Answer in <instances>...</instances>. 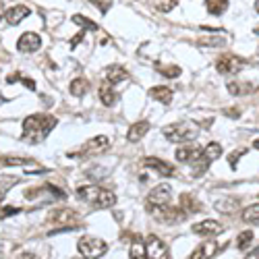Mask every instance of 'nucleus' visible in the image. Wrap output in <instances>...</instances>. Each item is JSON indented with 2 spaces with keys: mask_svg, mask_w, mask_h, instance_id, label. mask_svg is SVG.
I'll list each match as a JSON object with an SVG mask.
<instances>
[{
  "mask_svg": "<svg viewBox=\"0 0 259 259\" xmlns=\"http://www.w3.org/2000/svg\"><path fill=\"white\" fill-rule=\"evenodd\" d=\"M17 259H35V257H33V253H23V255H19Z\"/></svg>",
  "mask_w": 259,
  "mask_h": 259,
  "instance_id": "37998d69",
  "label": "nucleus"
},
{
  "mask_svg": "<svg viewBox=\"0 0 259 259\" xmlns=\"http://www.w3.org/2000/svg\"><path fill=\"white\" fill-rule=\"evenodd\" d=\"M251 241H253V232H251V230H243V232L239 234V239H236V247H239L241 251H245V249L251 245Z\"/></svg>",
  "mask_w": 259,
  "mask_h": 259,
  "instance_id": "c756f323",
  "label": "nucleus"
},
{
  "mask_svg": "<svg viewBox=\"0 0 259 259\" xmlns=\"http://www.w3.org/2000/svg\"><path fill=\"white\" fill-rule=\"evenodd\" d=\"M247 67V60L236 56V54H222L215 60V71L220 75H236Z\"/></svg>",
  "mask_w": 259,
  "mask_h": 259,
  "instance_id": "423d86ee",
  "label": "nucleus"
},
{
  "mask_svg": "<svg viewBox=\"0 0 259 259\" xmlns=\"http://www.w3.org/2000/svg\"><path fill=\"white\" fill-rule=\"evenodd\" d=\"M245 259H259V247H255V249H253Z\"/></svg>",
  "mask_w": 259,
  "mask_h": 259,
  "instance_id": "a19ab883",
  "label": "nucleus"
},
{
  "mask_svg": "<svg viewBox=\"0 0 259 259\" xmlns=\"http://www.w3.org/2000/svg\"><path fill=\"white\" fill-rule=\"evenodd\" d=\"M226 44V39L224 37H215V35H211V37H199L197 39V46H203V48H222Z\"/></svg>",
  "mask_w": 259,
  "mask_h": 259,
  "instance_id": "a878e982",
  "label": "nucleus"
},
{
  "mask_svg": "<svg viewBox=\"0 0 259 259\" xmlns=\"http://www.w3.org/2000/svg\"><path fill=\"white\" fill-rule=\"evenodd\" d=\"M170 197H172V187L168 183H162L158 187H154L147 195V205L154 207H162V205H170Z\"/></svg>",
  "mask_w": 259,
  "mask_h": 259,
  "instance_id": "1a4fd4ad",
  "label": "nucleus"
},
{
  "mask_svg": "<svg viewBox=\"0 0 259 259\" xmlns=\"http://www.w3.org/2000/svg\"><path fill=\"white\" fill-rule=\"evenodd\" d=\"M56 126V118L50 114H31L23 120V141L41 143Z\"/></svg>",
  "mask_w": 259,
  "mask_h": 259,
  "instance_id": "f257e3e1",
  "label": "nucleus"
},
{
  "mask_svg": "<svg viewBox=\"0 0 259 259\" xmlns=\"http://www.w3.org/2000/svg\"><path fill=\"white\" fill-rule=\"evenodd\" d=\"M205 9H207L209 15L220 17V15H224L226 9H228V0H205Z\"/></svg>",
  "mask_w": 259,
  "mask_h": 259,
  "instance_id": "b1692460",
  "label": "nucleus"
},
{
  "mask_svg": "<svg viewBox=\"0 0 259 259\" xmlns=\"http://www.w3.org/2000/svg\"><path fill=\"white\" fill-rule=\"evenodd\" d=\"M156 69L164 75V77H170V79H175L181 75V67H177V64H172V67H162V64H156Z\"/></svg>",
  "mask_w": 259,
  "mask_h": 259,
  "instance_id": "7c9ffc66",
  "label": "nucleus"
},
{
  "mask_svg": "<svg viewBox=\"0 0 259 259\" xmlns=\"http://www.w3.org/2000/svg\"><path fill=\"white\" fill-rule=\"evenodd\" d=\"M147 211L154 215V218L162 224H177L183 222L187 218V213L183 209L177 207H170V205H162V207H154V205H147Z\"/></svg>",
  "mask_w": 259,
  "mask_h": 259,
  "instance_id": "0eeeda50",
  "label": "nucleus"
},
{
  "mask_svg": "<svg viewBox=\"0 0 259 259\" xmlns=\"http://www.w3.org/2000/svg\"><path fill=\"white\" fill-rule=\"evenodd\" d=\"M0 17H5V15H3V5H0Z\"/></svg>",
  "mask_w": 259,
  "mask_h": 259,
  "instance_id": "09e8293b",
  "label": "nucleus"
},
{
  "mask_svg": "<svg viewBox=\"0 0 259 259\" xmlns=\"http://www.w3.org/2000/svg\"><path fill=\"white\" fill-rule=\"evenodd\" d=\"M77 249H79L83 259H100L102 255H106L108 245H106V241L98 239V236H88V234H85V236H81V239H79Z\"/></svg>",
  "mask_w": 259,
  "mask_h": 259,
  "instance_id": "20e7f679",
  "label": "nucleus"
},
{
  "mask_svg": "<svg viewBox=\"0 0 259 259\" xmlns=\"http://www.w3.org/2000/svg\"><path fill=\"white\" fill-rule=\"evenodd\" d=\"M215 207H218L220 211H232V209H236V207H239V201H236V199H232V197H228L226 201H220V203L215 205Z\"/></svg>",
  "mask_w": 259,
  "mask_h": 259,
  "instance_id": "72a5a7b5",
  "label": "nucleus"
},
{
  "mask_svg": "<svg viewBox=\"0 0 259 259\" xmlns=\"http://www.w3.org/2000/svg\"><path fill=\"white\" fill-rule=\"evenodd\" d=\"M19 211H21V207H3L0 209V218H9V215H15Z\"/></svg>",
  "mask_w": 259,
  "mask_h": 259,
  "instance_id": "e433bc0d",
  "label": "nucleus"
},
{
  "mask_svg": "<svg viewBox=\"0 0 259 259\" xmlns=\"http://www.w3.org/2000/svg\"><path fill=\"white\" fill-rule=\"evenodd\" d=\"M128 255H131V259H145V245L141 241H137L131 251H128Z\"/></svg>",
  "mask_w": 259,
  "mask_h": 259,
  "instance_id": "473e14b6",
  "label": "nucleus"
},
{
  "mask_svg": "<svg viewBox=\"0 0 259 259\" xmlns=\"http://www.w3.org/2000/svg\"><path fill=\"white\" fill-rule=\"evenodd\" d=\"M21 83H23L27 90H35V81H33V79H29V77H21Z\"/></svg>",
  "mask_w": 259,
  "mask_h": 259,
  "instance_id": "58836bf2",
  "label": "nucleus"
},
{
  "mask_svg": "<svg viewBox=\"0 0 259 259\" xmlns=\"http://www.w3.org/2000/svg\"><path fill=\"white\" fill-rule=\"evenodd\" d=\"M88 90H90V83L85 81L83 77L73 79L71 85H69V92H71V96H75V98H83L85 94H88Z\"/></svg>",
  "mask_w": 259,
  "mask_h": 259,
  "instance_id": "4be33fe9",
  "label": "nucleus"
},
{
  "mask_svg": "<svg viewBox=\"0 0 259 259\" xmlns=\"http://www.w3.org/2000/svg\"><path fill=\"white\" fill-rule=\"evenodd\" d=\"M257 56H259V48H257Z\"/></svg>",
  "mask_w": 259,
  "mask_h": 259,
  "instance_id": "8fccbe9b",
  "label": "nucleus"
},
{
  "mask_svg": "<svg viewBox=\"0 0 259 259\" xmlns=\"http://www.w3.org/2000/svg\"><path fill=\"white\" fill-rule=\"evenodd\" d=\"M50 222H54V224H67V226L75 228L77 213L73 209H58V211H54V215H50Z\"/></svg>",
  "mask_w": 259,
  "mask_h": 259,
  "instance_id": "a211bd4d",
  "label": "nucleus"
},
{
  "mask_svg": "<svg viewBox=\"0 0 259 259\" xmlns=\"http://www.w3.org/2000/svg\"><path fill=\"white\" fill-rule=\"evenodd\" d=\"M73 23H77V25H81V27H88V29H92V31H98V29H100L98 23H94L92 19L81 17V15H73Z\"/></svg>",
  "mask_w": 259,
  "mask_h": 259,
  "instance_id": "c85d7f7f",
  "label": "nucleus"
},
{
  "mask_svg": "<svg viewBox=\"0 0 259 259\" xmlns=\"http://www.w3.org/2000/svg\"><path fill=\"white\" fill-rule=\"evenodd\" d=\"M83 37H85V33H83V31H79V33H77V35H75V37H73V39L69 41V46H71V50H75V48H77V44H79V41H81Z\"/></svg>",
  "mask_w": 259,
  "mask_h": 259,
  "instance_id": "4c0bfd02",
  "label": "nucleus"
},
{
  "mask_svg": "<svg viewBox=\"0 0 259 259\" xmlns=\"http://www.w3.org/2000/svg\"><path fill=\"white\" fill-rule=\"evenodd\" d=\"M228 92L232 96H243V94H249V92H255V85H249V83H239V81H228Z\"/></svg>",
  "mask_w": 259,
  "mask_h": 259,
  "instance_id": "393cba45",
  "label": "nucleus"
},
{
  "mask_svg": "<svg viewBox=\"0 0 259 259\" xmlns=\"http://www.w3.org/2000/svg\"><path fill=\"white\" fill-rule=\"evenodd\" d=\"M149 131V122L147 120H139L135 124H131V128L126 131V141H131V143H137L141 141Z\"/></svg>",
  "mask_w": 259,
  "mask_h": 259,
  "instance_id": "f3484780",
  "label": "nucleus"
},
{
  "mask_svg": "<svg viewBox=\"0 0 259 259\" xmlns=\"http://www.w3.org/2000/svg\"><path fill=\"white\" fill-rule=\"evenodd\" d=\"M31 15V11L23 5H17V7H11L7 13H5V19H7V23L9 25H19L23 19H27Z\"/></svg>",
  "mask_w": 259,
  "mask_h": 259,
  "instance_id": "dca6fc26",
  "label": "nucleus"
},
{
  "mask_svg": "<svg viewBox=\"0 0 259 259\" xmlns=\"http://www.w3.org/2000/svg\"><path fill=\"white\" fill-rule=\"evenodd\" d=\"M7 102H9V98H5L3 94H0V104H7Z\"/></svg>",
  "mask_w": 259,
  "mask_h": 259,
  "instance_id": "c03bdc74",
  "label": "nucleus"
},
{
  "mask_svg": "<svg viewBox=\"0 0 259 259\" xmlns=\"http://www.w3.org/2000/svg\"><path fill=\"white\" fill-rule=\"evenodd\" d=\"M149 5H152L154 9H158L160 13H170L179 5V0H149Z\"/></svg>",
  "mask_w": 259,
  "mask_h": 259,
  "instance_id": "cd10ccee",
  "label": "nucleus"
},
{
  "mask_svg": "<svg viewBox=\"0 0 259 259\" xmlns=\"http://www.w3.org/2000/svg\"><path fill=\"white\" fill-rule=\"evenodd\" d=\"M245 154H247V147H241V149H236L234 154H230V156H228V164H230V168H232V170L236 168V162H239V158H241V156H245Z\"/></svg>",
  "mask_w": 259,
  "mask_h": 259,
  "instance_id": "f704fd0d",
  "label": "nucleus"
},
{
  "mask_svg": "<svg viewBox=\"0 0 259 259\" xmlns=\"http://www.w3.org/2000/svg\"><path fill=\"white\" fill-rule=\"evenodd\" d=\"M141 164H143L145 168H149V170H156L158 175L164 177V179H170V177H175V175H177L175 166L168 164V162H164V160H160V158H143Z\"/></svg>",
  "mask_w": 259,
  "mask_h": 259,
  "instance_id": "9b49d317",
  "label": "nucleus"
},
{
  "mask_svg": "<svg viewBox=\"0 0 259 259\" xmlns=\"http://www.w3.org/2000/svg\"><path fill=\"white\" fill-rule=\"evenodd\" d=\"M224 114L226 116H232V118H239L241 116V110H239V108H228V110H224Z\"/></svg>",
  "mask_w": 259,
  "mask_h": 259,
  "instance_id": "ea45409f",
  "label": "nucleus"
},
{
  "mask_svg": "<svg viewBox=\"0 0 259 259\" xmlns=\"http://www.w3.org/2000/svg\"><path fill=\"white\" fill-rule=\"evenodd\" d=\"M92 3H94V5H98V7H100V0H92ZM108 7H110V3H106V5H104V7H102V13H106V11H108Z\"/></svg>",
  "mask_w": 259,
  "mask_h": 259,
  "instance_id": "79ce46f5",
  "label": "nucleus"
},
{
  "mask_svg": "<svg viewBox=\"0 0 259 259\" xmlns=\"http://www.w3.org/2000/svg\"><path fill=\"white\" fill-rule=\"evenodd\" d=\"M162 133L172 143H187V141H195L199 137V124L193 120H181V122L166 124L162 128Z\"/></svg>",
  "mask_w": 259,
  "mask_h": 259,
  "instance_id": "f03ea898",
  "label": "nucleus"
},
{
  "mask_svg": "<svg viewBox=\"0 0 259 259\" xmlns=\"http://www.w3.org/2000/svg\"><path fill=\"white\" fill-rule=\"evenodd\" d=\"M108 147V137L106 135H98L94 139H90L83 147V154H98V152H104Z\"/></svg>",
  "mask_w": 259,
  "mask_h": 259,
  "instance_id": "6ab92c4d",
  "label": "nucleus"
},
{
  "mask_svg": "<svg viewBox=\"0 0 259 259\" xmlns=\"http://www.w3.org/2000/svg\"><path fill=\"white\" fill-rule=\"evenodd\" d=\"M253 33H255V35H259V27H255V31H253Z\"/></svg>",
  "mask_w": 259,
  "mask_h": 259,
  "instance_id": "de8ad7c7",
  "label": "nucleus"
},
{
  "mask_svg": "<svg viewBox=\"0 0 259 259\" xmlns=\"http://www.w3.org/2000/svg\"><path fill=\"white\" fill-rule=\"evenodd\" d=\"M149 98H154L156 102L168 106V104L172 102V90L166 88V85H158V88H152V90H149Z\"/></svg>",
  "mask_w": 259,
  "mask_h": 259,
  "instance_id": "412c9836",
  "label": "nucleus"
},
{
  "mask_svg": "<svg viewBox=\"0 0 259 259\" xmlns=\"http://www.w3.org/2000/svg\"><path fill=\"white\" fill-rule=\"evenodd\" d=\"M220 156H222V145H220V143H215V141H213V143L205 145L201 158L195 162V168H193V177H201V175H205V170L209 168V164L215 162Z\"/></svg>",
  "mask_w": 259,
  "mask_h": 259,
  "instance_id": "39448f33",
  "label": "nucleus"
},
{
  "mask_svg": "<svg viewBox=\"0 0 259 259\" xmlns=\"http://www.w3.org/2000/svg\"><path fill=\"white\" fill-rule=\"evenodd\" d=\"M181 209L187 215H191V213H195V211L201 209V203L195 197H193V195H181Z\"/></svg>",
  "mask_w": 259,
  "mask_h": 259,
  "instance_id": "5701e85b",
  "label": "nucleus"
},
{
  "mask_svg": "<svg viewBox=\"0 0 259 259\" xmlns=\"http://www.w3.org/2000/svg\"><path fill=\"white\" fill-rule=\"evenodd\" d=\"M253 147H255L257 152H259V139H255V141H253Z\"/></svg>",
  "mask_w": 259,
  "mask_h": 259,
  "instance_id": "a18cd8bd",
  "label": "nucleus"
},
{
  "mask_svg": "<svg viewBox=\"0 0 259 259\" xmlns=\"http://www.w3.org/2000/svg\"><path fill=\"white\" fill-rule=\"evenodd\" d=\"M255 11L259 13V0H255Z\"/></svg>",
  "mask_w": 259,
  "mask_h": 259,
  "instance_id": "49530a36",
  "label": "nucleus"
},
{
  "mask_svg": "<svg viewBox=\"0 0 259 259\" xmlns=\"http://www.w3.org/2000/svg\"><path fill=\"white\" fill-rule=\"evenodd\" d=\"M15 183H19V179H13V177H9V179H5V185L3 187H0V199H3L5 197V193L15 185Z\"/></svg>",
  "mask_w": 259,
  "mask_h": 259,
  "instance_id": "c9c22d12",
  "label": "nucleus"
},
{
  "mask_svg": "<svg viewBox=\"0 0 259 259\" xmlns=\"http://www.w3.org/2000/svg\"><path fill=\"white\" fill-rule=\"evenodd\" d=\"M203 154V147H179L177 149V160L183 164H195Z\"/></svg>",
  "mask_w": 259,
  "mask_h": 259,
  "instance_id": "4468645a",
  "label": "nucleus"
},
{
  "mask_svg": "<svg viewBox=\"0 0 259 259\" xmlns=\"http://www.w3.org/2000/svg\"><path fill=\"white\" fill-rule=\"evenodd\" d=\"M143 245H145V259H170L166 243L158 239L156 234H147Z\"/></svg>",
  "mask_w": 259,
  "mask_h": 259,
  "instance_id": "6e6552de",
  "label": "nucleus"
},
{
  "mask_svg": "<svg viewBox=\"0 0 259 259\" xmlns=\"http://www.w3.org/2000/svg\"><path fill=\"white\" fill-rule=\"evenodd\" d=\"M100 102H102L104 106H108V108L116 104V92L112 90V83L104 81V83L100 85Z\"/></svg>",
  "mask_w": 259,
  "mask_h": 259,
  "instance_id": "aec40b11",
  "label": "nucleus"
},
{
  "mask_svg": "<svg viewBox=\"0 0 259 259\" xmlns=\"http://www.w3.org/2000/svg\"><path fill=\"white\" fill-rule=\"evenodd\" d=\"M243 220L247 224H259V203H253L243 211Z\"/></svg>",
  "mask_w": 259,
  "mask_h": 259,
  "instance_id": "bb28decb",
  "label": "nucleus"
},
{
  "mask_svg": "<svg viewBox=\"0 0 259 259\" xmlns=\"http://www.w3.org/2000/svg\"><path fill=\"white\" fill-rule=\"evenodd\" d=\"M3 164L5 166H25V164H35V162L29 160V158H13V156H7V158H3Z\"/></svg>",
  "mask_w": 259,
  "mask_h": 259,
  "instance_id": "2f4dec72",
  "label": "nucleus"
},
{
  "mask_svg": "<svg viewBox=\"0 0 259 259\" xmlns=\"http://www.w3.org/2000/svg\"><path fill=\"white\" fill-rule=\"evenodd\" d=\"M104 75H106V81L112 83V85L122 83V81L128 79V71L122 67V64H110V67H106Z\"/></svg>",
  "mask_w": 259,
  "mask_h": 259,
  "instance_id": "2eb2a0df",
  "label": "nucleus"
},
{
  "mask_svg": "<svg viewBox=\"0 0 259 259\" xmlns=\"http://www.w3.org/2000/svg\"><path fill=\"white\" fill-rule=\"evenodd\" d=\"M224 230V226L215 220H203V222H197L193 224V232L199 234V236H215Z\"/></svg>",
  "mask_w": 259,
  "mask_h": 259,
  "instance_id": "ddd939ff",
  "label": "nucleus"
},
{
  "mask_svg": "<svg viewBox=\"0 0 259 259\" xmlns=\"http://www.w3.org/2000/svg\"><path fill=\"white\" fill-rule=\"evenodd\" d=\"M77 195L85 201H90L94 203L96 207L100 209H108V207H112L116 203V195L112 191H108V189H102L98 185H83L77 189Z\"/></svg>",
  "mask_w": 259,
  "mask_h": 259,
  "instance_id": "7ed1b4c3",
  "label": "nucleus"
},
{
  "mask_svg": "<svg viewBox=\"0 0 259 259\" xmlns=\"http://www.w3.org/2000/svg\"><path fill=\"white\" fill-rule=\"evenodd\" d=\"M39 46H41V37L33 31H25L17 39V50L23 52V54H31V52L39 50Z\"/></svg>",
  "mask_w": 259,
  "mask_h": 259,
  "instance_id": "9d476101",
  "label": "nucleus"
},
{
  "mask_svg": "<svg viewBox=\"0 0 259 259\" xmlns=\"http://www.w3.org/2000/svg\"><path fill=\"white\" fill-rule=\"evenodd\" d=\"M222 251V247L215 243V241H205L203 245H199L195 251L191 253V257L189 259H211V257H215Z\"/></svg>",
  "mask_w": 259,
  "mask_h": 259,
  "instance_id": "f8f14e48",
  "label": "nucleus"
}]
</instances>
